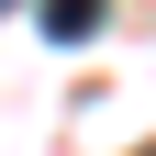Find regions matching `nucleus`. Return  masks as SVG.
I'll return each instance as SVG.
<instances>
[{
  "mask_svg": "<svg viewBox=\"0 0 156 156\" xmlns=\"http://www.w3.org/2000/svg\"><path fill=\"white\" fill-rule=\"evenodd\" d=\"M0 11H11V0H0Z\"/></svg>",
  "mask_w": 156,
  "mask_h": 156,
  "instance_id": "f03ea898",
  "label": "nucleus"
},
{
  "mask_svg": "<svg viewBox=\"0 0 156 156\" xmlns=\"http://www.w3.org/2000/svg\"><path fill=\"white\" fill-rule=\"evenodd\" d=\"M101 11H112V0H45V34H56V45H89Z\"/></svg>",
  "mask_w": 156,
  "mask_h": 156,
  "instance_id": "f257e3e1",
  "label": "nucleus"
}]
</instances>
